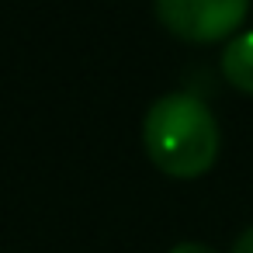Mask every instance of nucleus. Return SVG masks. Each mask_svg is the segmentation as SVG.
Here are the masks:
<instances>
[{
	"label": "nucleus",
	"mask_w": 253,
	"mask_h": 253,
	"mask_svg": "<svg viewBox=\"0 0 253 253\" xmlns=\"http://www.w3.org/2000/svg\"><path fill=\"white\" fill-rule=\"evenodd\" d=\"M170 253H215V250L205 243H177V246H170Z\"/></svg>",
	"instance_id": "nucleus-5"
},
{
	"label": "nucleus",
	"mask_w": 253,
	"mask_h": 253,
	"mask_svg": "<svg viewBox=\"0 0 253 253\" xmlns=\"http://www.w3.org/2000/svg\"><path fill=\"white\" fill-rule=\"evenodd\" d=\"M250 11V0H156V18L177 39L218 42L232 35Z\"/></svg>",
	"instance_id": "nucleus-2"
},
{
	"label": "nucleus",
	"mask_w": 253,
	"mask_h": 253,
	"mask_svg": "<svg viewBox=\"0 0 253 253\" xmlns=\"http://www.w3.org/2000/svg\"><path fill=\"white\" fill-rule=\"evenodd\" d=\"M222 77L243 90V94H253V32H243L236 35L225 52H222Z\"/></svg>",
	"instance_id": "nucleus-3"
},
{
	"label": "nucleus",
	"mask_w": 253,
	"mask_h": 253,
	"mask_svg": "<svg viewBox=\"0 0 253 253\" xmlns=\"http://www.w3.org/2000/svg\"><path fill=\"white\" fill-rule=\"evenodd\" d=\"M149 160L167 177H201L218 156V122L194 94H163L149 104L142 122Z\"/></svg>",
	"instance_id": "nucleus-1"
},
{
	"label": "nucleus",
	"mask_w": 253,
	"mask_h": 253,
	"mask_svg": "<svg viewBox=\"0 0 253 253\" xmlns=\"http://www.w3.org/2000/svg\"><path fill=\"white\" fill-rule=\"evenodd\" d=\"M232 253H253V225L239 232V239L232 243Z\"/></svg>",
	"instance_id": "nucleus-4"
}]
</instances>
